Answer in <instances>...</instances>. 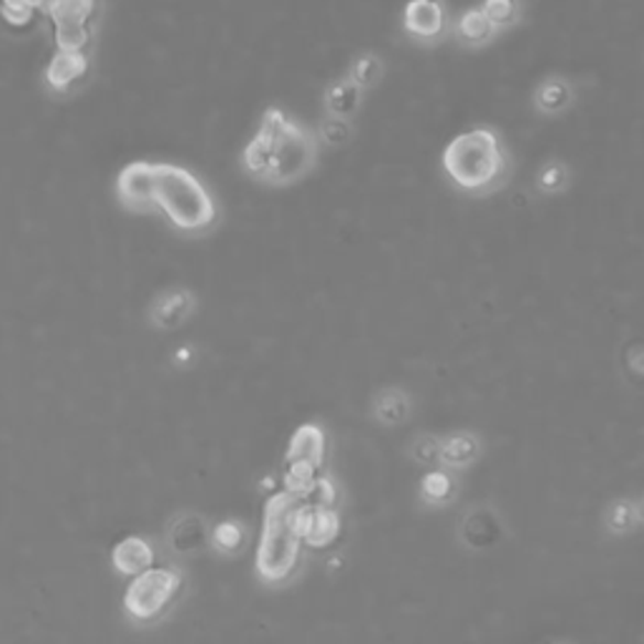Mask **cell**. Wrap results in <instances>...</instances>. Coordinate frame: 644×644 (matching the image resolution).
Returning a JSON list of instances; mask_svg holds the SVG:
<instances>
[{
    "label": "cell",
    "instance_id": "obj_1",
    "mask_svg": "<svg viewBox=\"0 0 644 644\" xmlns=\"http://www.w3.org/2000/svg\"><path fill=\"white\" fill-rule=\"evenodd\" d=\"M320 137L295 121L277 106L262 113L258 134L250 139L242 166L244 172L270 187H293L315 170Z\"/></svg>",
    "mask_w": 644,
    "mask_h": 644
},
{
    "label": "cell",
    "instance_id": "obj_2",
    "mask_svg": "<svg viewBox=\"0 0 644 644\" xmlns=\"http://www.w3.org/2000/svg\"><path fill=\"white\" fill-rule=\"evenodd\" d=\"M440 162L454 187L473 197L496 192L509 176L506 146L489 127H476L454 137Z\"/></svg>",
    "mask_w": 644,
    "mask_h": 644
},
{
    "label": "cell",
    "instance_id": "obj_3",
    "mask_svg": "<svg viewBox=\"0 0 644 644\" xmlns=\"http://www.w3.org/2000/svg\"><path fill=\"white\" fill-rule=\"evenodd\" d=\"M156 211L176 232L207 234L217 222V201L197 174L176 164H156Z\"/></svg>",
    "mask_w": 644,
    "mask_h": 644
},
{
    "label": "cell",
    "instance_id": "obj_4",
    "mask_svg": "<svg viewBox=\"0 0 644 644\" xmlns=\"http://www.w3.org/2000/svg\"><path fill=\"white\" fill-rule=\"evenodd\" d=\"M299 499L285 489L272 493L264 504L262 536L258 546V575L268 585H282L295 575L303 552V536L295 526Z\"/></svg>",
    "mask_w": 644,
    "mask_h": 644
},
{
    "label": "cell",
    "instance_id": "obj_5",
    "mask_svg": "<svg viewBox=\"0 0 644 644\" xmlns=\"http://www.w3.org/2000/svg\"><path fill=\"white\" fill-rule=\"evenodd\" d=\"M184 589V577L172 567H152L131 577L123 594V612L131 622L152 624L172 610Z\"/></svg>",
    "mask_w": 644,
    "mask_h": 644
},
{
    "label": "cell",
    "instance_id": "obj_6",
    "mask_svg": "<svg viewBox=\"0 0 644 644\" xmlns=\"http://www.w3.org/2000/svg\"><path fill=\"white\" fill-rule=\"evenodd\" d=\"M454 21L446 0H408L401 15L403 33L421 46H438L451 39Z\"/></svg>",
    "mask_w": 644,
    "mask_h": 644
},
{
    "label": "cell",
    "instance_id": "obj_7",
    "mask_svg": "<svg viewBox=\"0 0 644 644\" xmlns=\"http://www.w3.org/2000/svg\"><path fill=\"white\" fill-rule=\"evenodd\" d=\"M121 205L131 211H156V164L131 162L117 176Z\"/></svg>",
    "mask_w": 644,
    "mask_h": 644
},
{
    "label": "cell",
    "instance_id": "obj_8",
    "mask_svg": "<svg viewBox=\"0 0 644 644\" xmlns=\"http://www.w3.org/2000/svg\"><path fill=\"white\" fill-rule=\"evenodd\" d=\"M91 74V56L88 51H64L56 48L48 61L43 81L56 96H66L81 86Z\"/></svg>",
    "mask_w": 644,
    "mask_h": 644
},
{
    "label": "cell",
    "instance_id": "obj_9",
    "mask_svg": "<svg viewBox=\"0 0 644 644\" xmlns=\"http://www.w3.org/2000/svg\"><path fill=\"white\" fill-rule=\"evenodd\" d=\"M295 526L303 542L313 549L330 546L340 536V516L330 506H313L299 499L295 511Z\"/></svg>",
    "mask_w": 644,
    "mask_h": 644
},
{
    "label": "cell",
    "instance_id": "obj_10",
    "mask_svg": "<svg viewBox=\"0 0 644 644\" xmlns=\"http://www.w3.org/2000/svg\"><path fill=\"white\" fill-rule=\"evenodd\" d=\"M194 310H197L194 293L184 287H174L154 299L152 307H149V323L156 330H176L189 320Z\"/></svg>",
    "mask_w": 644,
    "mask_h": 644
},
{
    "label": "cell",
    "instance_id": "obj_11",
    "mask_svg": "<svg viewBox=\"0 0 644 644\" xmlns=\"http://www.w3.org/2000/svg\"><path fill=\"white\" fill-rule=\"evenodd\" d=\"M166 542H170V549L179 557H192L211 546V528L205 516L199 514H179L170 526V534H166Z\"/></svg>",
    "mask_w": 644,
    "mask_h": 644
},
{
    "label": "cell",
    "instance_id": "obj_12",
    "mask_svg": "<svg viewBox=\"0 0 644 644\" xmlns=\"http://www.w3.org/2000/svg\"><path fill=\"white\" fill-rule=\"evenodd\" d=\"M499 33L501 31L496 29V23L491 21L489 13L483 11L481 6L466 8V11L461 15H456V21H454L456 43L469 51H479L483 46H489Z\"/></svg>",
    "mask_w": 644,
    "mask_h": 644
},
{
    "label": "cell",
    "instance_id": "obj_13",
    "mask_svg": "<svg viewBox=\"0 0 644 644\" xmlns=\"http://www.w3.org/2000/svg\"><path fill=\"white\" fill-rule=\"evenodd\" d=\"M154 561H156V552L144 536H127V539H121L111 552L113 569L123 577H137L141 575V571L152 569Z\"/></svg>",
    "mask_w": 644,
    "mask_h": 644
},
{
    "label": "cell",
    "instance_id": "obj_14",
    "mask_svg": "<svg viewBox=\"0 0 644 644\" xmlns=\"http://www.w3.org/2000/svg\"><path fill=\"white\" fill-rule=\"evenodd\" d=\"M363 96H365V91L356 81H352L350 76L335 78V81L325 86V94H323L325 111H328L330 117L356 119L360 106H363Z\"/></svg>",
    "mask_w": 644,
    "mask_h": 644
},
{
    "label": "cell",
    "instance_id": "obj_15",
    "mask_svg": "<svg viewBox=\"0 0 644 644\" xmlns=\"http://www.w3.org/2000/svg\"><path fill=\"white\" fill-rule=\"evenodd\" d=\"M287 461H307L323 469L325 463V430L317 423H305L299 426L293 438H290Z\"/></svg>",
    "mask_w": 644,
    "mask_h": 644
},
{
    "label": "cell",
    "instance_id": "obj_16",
    "mask_svg": "<svg viewBox=\"0 0 644 644\" xmlns=\"http://www.w3.org/2000/svg\"><path fill=\"white\" fill-rule=\"evenodd\" d=\"M481 456V438L471 430H456V434L444 438V451H440V463L446 469H469L471 463L479 461Z\"/></svg>",
    "mask_w": 644,
    "mask_h": 644
},
{
    "label": "cell",
    "instance_id": "obj_17",
    "mask_svg": "<svg viewBox=\"0 0 644 644\" xmlns=\"http://www.w3.org/2000/svg\"><path fill=\"white\" fill-rule=\"evenodd\" d=\"M373 416L378 423H383V426H401V423L408 421L411 416L408 393L399 391V388H385L383 393L375 395Z\"/></svg>",
    "mask_w": 644,
    "mask_h": 644
},
{
    "label": "cell",
    "instance_id": "obj_18",
    "mask_svg": "<svg viewBox=\"0 0 644 644\" xmlns=\"http://www.w3.org/2000/svg\"><path fill=\"white\" fill-rule=\"evenodd\" d=\"M571 99H575V94H571V86L564 81V78H546L539 86H536L534 91V106L539 109L542 113H561L564 109H569Z\"/></svg>",
    "mask_w": 644,
    "mask_h": 644
},
{
    "label": "cell",
    "instance_id": "obj_19",
    "mask_svg": "<svg viewBox=\"0 0 644 644\" xmlns=\"http://www.w3.org/2000/svg\"><path fill=\"white\" fill-rule=\"evenodd\" d=\"M348 76L356 81L363 91H370L385 78V58L375 51H363L350 61Z\"/></svg>",
    "mask_w": 644,
    "mask_h": 644
},
{
    "label": "cell",
    "instance_id": "obj_20",
    "mask_svg": "<svg viewBox=\"0 0 644 644\" xmlns=\"http://www.w3.org/2000/svg\"><path fill=\"white\" fill-rule=\"evenodd\" d=\"M247 544V528L237 519H227V522L211 528V549L222 557H234L240 554Z\"/></svg>",
    "mask_w": 644,
    "mask_h": 644
},
{
    "label": "cell",
    "instance_id": "obj_21",
    "mask_svg": "<svg viewBox=\"0 0 644 644\" xmlns=\"http://www.w3.org/2000/svg\"><path fill=\"white\" fill-rule=\"evenodd\" d=\"M53 39H56V48L88 51L94 43V29H91V23L58 21V23H53Z\"/></svg>",
    "mask_w": 644,
    "mask_h": 644
},
{
    "label": "cell",
    "instance_id": "obj_22",
    "mask_svg": "<svg viewBox=\"0 0 644 644\" xmlns=\"http://www.w3.org/2000/svg\"><path fill=\"white\" fill-rule=\"evenodd\" d=\"M421 496L434 506H446L456 496V479L446 469H434L423 476Z\"/></svg>",
    "mask_w": 644,
    "mask_h": 644
},
{
    "label": "cell",
    "instance_id": "obj_23",
    "mask_svg": "<svg viewBox=\"0 0 644 644\" xmlns=\"http://www.w3.org/2000/svg\"><path fill=\"white\" fill-rule=\"evenodd\" d=\"M320 473L323 469H317V466L307 461H287V471L282 476V489L297 499H305Z\"/></svg>",
    "mask_w": 644,
    "mask_h": 644
},
{
    "label": "cell",
    "instance_id": "obj_24",
    "mask_svg": "<svg viewBox=\"0 0 644 644\" xmlns=\"http://www.w3.org/2000/svg\"><path fill=\"white\" fill-rule=\"evenodd\" d=\"M41 15L43 11L33 8L31 3H25V0H3V21L11 31L18 33L35 31L41 23Z\"/></svg>",
    "mask_w": 644,
    "mask_h": 644
},
{
    "label": "cell",
    "instance_id": "obj_25",
    "mask_svg": "<svg viewBox=\"0 0 644 644\" xmlns=\"http://www.w3.org/2000/svg\"><path fill=\"white\" fill-rule=\"evenodd\" d=\"M481 8L489 13L491 21L496 23L499 31L514 29V25L522 21V15H524L522 0H483Z\"/></svg>",
    "mask_w": 644,
    "mask_h": 644
},
{
    "label": "cell",
    "instance_id": "obj_26",
    "mask_svg": "<svg viewBox=\"0 0 644 644\" xmlns=\"http://www.w3.org/2000/svg\"><path fill=\"white\" fill-rule=\"evenodd\" d=\"M94 11H96V0H51V8H48L53 23H58V21L91 23Z\"/></svg>",
    "mask_w": 644,
    "mask_h": 644
},
{
    "label": "cell",
    "instance_id": "obj_27",
    "mask_svg": "<svg viewBox=\"0 0 644 644\" xmlns=\"http://www.w3.org/2000/svg\"><path fill=\"white\" fill-rule=\"evenodd\" d=\"M352 134H356V131H352V119L330 117V113L320 121V129H317V137H320L323 144L332 149L350 144Z\"/></svg>",
    "mask_w": 644,
    "mask_h": 644
},
{
    "label": "cell",
    "instance_id": "obj_28",
    "mask_svg": "<svg viewBox=\"0 0 644 644\" xmlns=\"http://www.w3.org/2000/svg\"><path fill=\"white\" fill-rule=\"evenodd\" d=\"M440 451H444V438L423 434L413 440L411 458L421 466H434V463H440Z\"/></svg>",
    "mask_w": 644,
    "mask_h": 644
},
{
    "label": "cell",
    "instance_id": "obj_29",
    "mask_svg": "<svg viewBox=\"0 0 644 644\" xmlns=\"http://www.w3.org/2000/svg\"><path fill=\"white\" fill-rule=\"evenodd\" d=\"M305 504H313V506H330L335 509V504H338V487H335V481L330 479V476L320 473L317 476L315 487L310 489V493L303 499Z\"/></svg>",
    "mask_w": 644,
    "mask_h": 644
},
{
    "label": "cell",
    "instance_id": "obj_30",
    "mask_svg": "<svg viewBox=\"0 0 644 644\" xmlns=\"http://www.w3.org/2000/svg\"><path fill=\"white\" fill-rule=\"evenodd\" d=\"M536 184H539V189L546 192V194H557V192H561V189L569 184V172H567V166H564L561 162L546 164L544 170L539 172V179H536Z\"/></svg>",
    "mask_w": 644,
    "mask_h": 644
},
{
    "label": "cell",
    "instance_id": "obj_31",
    "mask_svg": "<svg viewBox=\"0 0 644 644\" xmlns=\"http://www.w3.org/2000/svg\"><path fill=\"white\" fill-rule=\"evenodd\" d=\"M634 516H637V511H634V506L614 504L612 516H610V528H614V532H624V528H630L634 524Z\"/></svg>",
    "mask_w": 644,
    "mask_h": 644
},
{
    "label": "cell",
    "instance_id": "obj_32",
    "mask_svg": "<svg viewBox=\"0 0 644 644\" xmlns=\"http://www.w3.org/2000/svg\"><path fill=\"white\" fill-rule=\"evenodd\" d=\"M25 3H31L33 8H39V11H43V13H48V8H51V0H25Z\"/></svg>",
    "mask_w": 644,
    "mask_h": 644
}]
</instances>
